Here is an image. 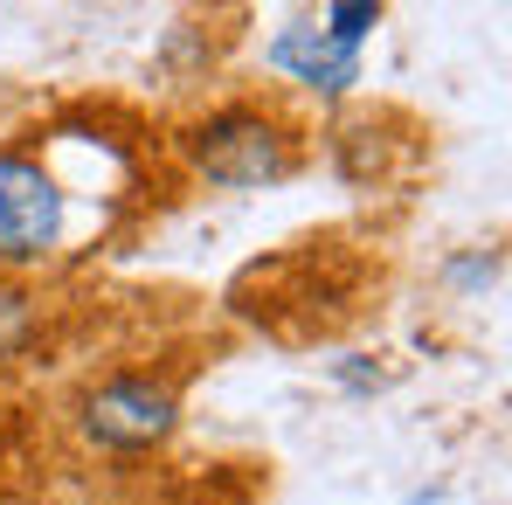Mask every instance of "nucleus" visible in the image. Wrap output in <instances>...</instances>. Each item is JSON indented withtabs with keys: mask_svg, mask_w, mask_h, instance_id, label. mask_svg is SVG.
<instances>
[{
	"mask_svg": "<svg viewBox=\"0 0 512 505\" xmlns=\"http://www.w3.org/2000/svg\"><path fill=\"white\" fill-rule=\"evenodd\" d=\"M167 180L160 125L118 97L63 104L0 139V284H56L146 222Z\"/></svg>",
	"mask_w": 512,
	"mask_h": 505,
	"instance_id": "f257e3e1",
	"label": "nucleus"
},
{
	"mask_svg": "<svg viewBox=\"0 0 512 505\" xmlns=\"http://www.w3.org/2000/svg\"><path fill=\"white\" fill-rule=\"evenodd\" d=\"M201 374V346H146L125 353L111 367H90L70 381V395L56 402L63 436L84 450L90 464L132 471L167 457L180 422H187V388Z\"/></svg>",
	"mask_w": 512,
	"mask_h": 505,
	"instance_id": "f03ea898",
	"label": "nucleus"
},
{
	"mask_svg": "<svg viewBox=\"0 0 512 505\" xmlns=\"http://www.w3.org/2000/svg\"><path fill=\"white\" fill-rule=\"evenodd\" d=\"M160 153L173 180L250 194V187H277L312 167V118L284 90H236V97H215L173 118L160 132Z\"/></svg>",
	"mask_w": 512,
	"mask_h": 505,
	"instance_id": "7ed1b4c3",
	"label": "nucleus"
},
{
	"mask_svg": "<svg viewBox=\"0 0 512 505\" xmlns=\"http://www.w3.org/2000/svg\"><path fill=\"white\" fill-rule=\"evenodd\" d=\"M229 305L277 339H326L360 312V284L346 277L340 243L312 236V243H291L284 256L243 270L236 291H229Z\"/></svg>",
	"mask_w": 512,
	"mask_h": 505,
	"instance_id": "20e7f679",
	"label": "nucleus"
},
{
	"mask_svg": "<svg viewBox=\"0 0 512 505\" xmlns=\"http://www.w3.org/2000/svg\"><path fill=\"white\" fill-rule=\"evenodd\" d=\"M263 63L284 77V84L312 90V97H346V90L360 84V56H346V49H333L312 21H291V28H277V42L263 49Z\"/></svg>",
	"mask_w": 512,
	"mask_h": 505,
	"instance_id": "39448f33",
	"label": "nucleus"
},
{
	"mask_svg": "<svg viewBox=\"0 0 512 505\" xmlns=\"http://www.w3.org/2000/svg\"><path fill=\"white\" fill-rule=\"evenodd\" d=\"M56 319H63V305L49 284H0V374L35 367L56 339Z\"/></svg>",
	"mask_w": 512,
	"mask_h": 505,
	"instance_id": "423d86ee",
	"label": "nucleus"
},
{
	"mask_svg": "<svg viewBox=\"0 0 512 505\" xmlns=\"http://www.w3.org/2000/svg\"><path fill=\"white\" fill-rule=\"evenodd\" d=\"M312 28H319L333 49L360 56V42L381 28V7H374V0H353V7H319V14H312Z\"/></svg>",
	"mask_w": 512,
	"mask_h": 505,
	"instance_id": "0eeeda50",
	"label": "nucleus"
},
{
	"mask_svg": "<svg viewBox=\"0 0 512 505\" xmlns=\"http://www.w3.org/2000/svg\"><path fill=\"white\" fill-rule=\"evenodd\" d=\"M499 263H506V256H499V243H492L485 256H464V263H450L443 277H450V284H464V291H478V284H492V277H499Z\"/></svg>",
	"mask_w": 512,
	"mask_h": 505,
	"instance_id": "6e6552de",
	"label": "nucleus"
},
{
	"mask_svg": "<svg viewBox=\"0 0 512 505\" xmlns=\"http://www.w3.org/2000/svg\"><path fill=\"white\" fill-rule=\"evenodd\" d=\"M7 436H14V409L0 402V443H7Z\"/></svg>",
	"mask_w": 512,
	"mask_h": 505,
	"instance_id": "1a4fd4ad",
	"label": "nucleus"
},
{
	"mask_svg": "<svg viewBox=\"0 0 512 505\" xmlns=\"http://www.w3.org/2000/svg\"><path fill=\"white\" fill-rule=\"evenodd\" d=\"M28 505H70V499H28Z\"/></svg>",
	"mask_w": 512,
	"mask_h": 505,
	"instance_id": "9d476101",
	"label": "nucleus"
}]
</instances>
